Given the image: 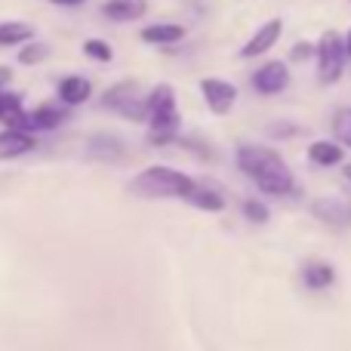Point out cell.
<instances>
[{
    "instance_id": "484cf974",
    "label": "cell",
    "mask_w": 351,
    "mask_h": 351,
    "mask_svg": "<svg viewBox=\"0 0 351 351\" xmlns=\"http://www.w3.org/2000/svg\"><path fill=\"white\" fill-rule=\"evenodd\" d=\"M10 84H12V68L0 65V90H3V86H10Z\"/></svg>"
},
{
    "instance_id": "7c38bea8",
    "label": "cell",
    "mask_w": 351,
    "mask_h": 351,
    "mask_svg": "<svg viewBox=\"0 0 351 351\" xmlns=\"http://www.w3.org/2000/svg\"><path fill=\"white\" fill-rule=\"evenodd\" d=\"M90 93H93V84L86 77H80V74H71V77L59 80V99L68 105V108L84 105L86 99H90Z\"/></svg>"
},
{
    "instance_id": "3957f363",
    "label": "cell",
    "mask_w": 351,
    "mask_h": 351,
    "mask_svg": "<svg viewBox=\"0 0 351 351\" xmlns=\"http://www.w3.org/2000/svg\"><path fill=\"white\" fill-rule=\"evenodd\" d=\"M197 188V182L191 176L173 170V167H148L139 176L130 179V191L139 197H182L188 200V194Z\"/></svg>"
},
{
    "instance_id": "e0dca14e",
    "label": "cell",
    "mask_w": 351,
    "mask_h": 351,
    "mask_svg": "<svg viewBox=\"0 0 351 351\" xmlns=\"http://www.w3.org/2000/svg\"><path fill=\"white\" fill-rule=\"evenodd\" d=\"M34 40V28L28 22H0V47H22Z\"/></svg>"
},
{
    "instance_id": "5b68a950",
    "label": "cell",
    "mask_w": 351,
    "mask_h": 351,
    "mask_svg": "<svg viewBox=\"0 0 351 351\" xmlns=\"http://www.w3.org/2000/svg\"><path fill=\"white\" fill-rule=\"evenodd\" d=\"M102 105L105 108L121 111V114L130 117V121H148V105H145V99L136 93L133 84L111 86V90L102 96Z\"/></svg>"
},
{
    "instance_id": "7402d4cb",
    "label": "cell",
    "mask_w": 351,
    "mask_h": 351,
    "mask_svg": "<svg viewBox=\"0 0 351 351\" xmlns=\"http://www.w3.org/2000/svg\"><path fill=\"white\" fill-rule=\"evenodd\" d=\"M333 133L339 136L342 145H348V148H351V108L336 111V117H333Z\"/></svg>"
},
{
    "instance_id": "cb8c5ba5",
    "label": "cell",
    "mask_w": 351,
    "mask_h": 351,
    "mask_svg": "<svg viewBox=\"0 0 351 351\" xmlns=\"http://www.w3.org/2000/svg\"><path fill=\"white\" fill-rule=\"evenodd\" d=\"M243 216L250 219V222H268V206L259 204V200H243Z\"/></svg>"
},
{
    "instance_id": "4316f807",
    "label": "cell",
    "mask_w": 351,
    "mask_h": 351,
    "mask_svg": "<svg viewBox=\"0 0 351 351\" xmlns=\"http://www.w3.org/2000/svg\"><path fill=\"white\" fill-rule=\"evenodd\" d=\"M49 3H56V6H80L84 0H49Z\"/></svg>"
},
{
    "instance_id": "44dd1931",
    "label": "cell",
    "mask_w": 351,
    "mask_h": 351,
    "mask_svg": "<svg viewBox=\"0 0 351 351\" xmlns=\"http://www.w3.org/2000/svg\"><path fill=\"white\" fill-rule=\"evenodd\" d=\"M90 152L96 154V158H117V154H123V145L108 139V136H96V139L90 142Z\"/></svg>"
},
{
    "instance_id": "30bf717a",
    "label": "cell",
    "mask_w": 351,
    "mask_h": 351,
    "mask_svg": "<svg viewBox=\"0 0 351 351\" xmlns=\"http://www.w3.org/2000/svg\"><path fill=\"white\" fill-rule=\"evenodd\" d=\"M311 213L327 225H336V228H346L351 222V204L346 197H321L311 204Z\"/></svg>"
},
{
    "instance_id": "603a6c76",
    "label": "cell",
    "mask_w": 351,
    "mask_h": 351,
    "mask_svg": "<svg viewBox=\"0 0 351 351\" xmlns=\"http://www.w3.org/2000/svg\"><path fill=\"white\" fill-rule=\"evenodd\" d=\"M84 53L90 56V59H96V62H111L114 59V49H111L105 40H96V37L84 40Z\"/></svg>"
},
{
    "instance_id": "ffe728a7",
    "label": "cell",
    "mask_w": 351,
    "mask_h": 351,
    "mask_svg": "<svg viewBox=\"0 0 351 351\" xmlns=\"http://www.w3.org/2000/svg\"><path fill=\"white\" fill-rule=\"evenodd\" d=\"M47 56H49V47H47V43L28 40V43H22V47H19V65H40Z\"/></svg>"
},
{
    "instance_id": "5bb4252c",
    "label": "cell",
    "mask_w": 351,
    "mask_h": 351,
    "mask_svg": "<svg viewBox=\"0 0 351 351\" xmlns=\"http://www.w3.org/2000/svg\"><path fill=\"white\" fill-rule=\"evenodd\" d=\"M68 111H59L53 108V105H40V108H34L31 114H25L22 127L25 130H56L62 121H65Z\"/></svg>"
},
{
    "instance_id": "f1b7e54d",
    "label": "cell",
    "mask_w": 351,
    "mask_h": 351,
    "mask_svg": "<svg viewBox=\"0 0 351 351\" xmlns=\"http://www.w3.org/2000/svg\"><path fill=\"white\" fill-rule=\"evenodd\" d=\"M346 179H348V182H351V164H348V167H346Z\"/></svg>"
},
{
    "instance_id": "ac0fdd59",
    "label": "cell",
    "mask_w": 351,
    "mask_h": 351,
    "mask_svg": "<svg viewBox=\"0 0 351 351\" xmlns=\"http://www.w3.org/2000/svg\"><path fill=\"white\" fill-rule=\"evenodd\" d=\"M188 204L204 210V213H222L225 210V197L216 191V188H206V185L194 188V191L188 194Z\"/></svg>"
},
{
    "instance_id": "4fadbf2b",
    "label": "cell",
    "mask_w": 351,
    "mask_h": 351,
    "mask_svg": "<svg viewBox=\"0 0 351 351\" xmlns=\"http://www.w3.org/2000/svg\"><path fill=\"white\" fill-rule=\"evenodd\" d=\"M142 40L154 43V47H173V43L185 40V28L173 22H158V25H148L142 28Z\"/></svg>"
},
{
    "instance_id": "6da1fadb",
    "label": "cell",
    "mask_w": 351,
    "mask_h": 351,
    "mask_svg": "<svg viewBox=\"0 0 351 351\" xmlns=\"http://www.w3.org/2000/svg\"><path fill=\"white\" fill-rule=\"evenodd\" d=\"M237 167L256 182V188L274 197H287L296 191V179H293L290 167L284 164L278 152L265 145H241L237 148Z\"/></svg>"
},
{
    "instance_id": "7a4b0ae2",
    "label": "cell",
    "mask_w": 351,
    "mask_h": 351,
    "mask_svg": "<svg viewBox=\"0 0 351 351\" xmlns=\"http://www.w3.org/2000/svg\"><path fill=\"white\" fill-rule=\"evenodd\" d=\"M148 105V142L152 145H170L179 136V102L170 84L154 86L145 96Z\"/></svg>"
},
{
    "instance_id": "d4e9b609",
    "label": "cell",
    "mask_w": 351,
    "mask_h": 351,
    "mask_svg": "<svg viewBox=\"0 0 351 351\" xmlns=\"http://www.w3.org/2000/svg\"><path fill=\"white\" fill-rule=\"evenodd\" d=\"M311 56H317V47H311V43H296L293 53H290V59L293 62H305V59H311Z\"/></svg>"
},
{
    "instance_id": "ba28073f",
    "label": "cell",
    "mask_w": 351,
    "mask_h": 351,
    "mask_svg": "<svg viewBox=\"0 0 351 351\" xmlns=\"http://www.w3.org/2000/svg\"><path fill=\"white\" fill-rule=\"evenodd\" d=\"M280 34H284V22H280V19H268V22L259 25V31H256V34L243 43L241 56H243V59H259V56H265L268 49L280 40Z\"/></svg>"
},
{
    "instance_id": "83f0119b",
    "label": "cell",
    "mask_w": 351,
    "mask_h": 351,
    "mask_svg": "<svg viewBox=\"0 0 351 351\" xmlns=\"http://www.w3.org/2000/svg\"><path fill=\"white\" fill-rule=\"evenodd\" d=\"M346 49H348V59H351V31L346 34Z\"/></svg>"
},
{
    "instance_id": "8fae6325",
    "label": "cell",
    "mask_w": 351,
    "mask_h": 351,
    "mask_svg": "<svg viewBox=\"0 0 351 351\" xmlns=\"http://www.w3.org/2000/svg\"><path fill=\"white\" fill-rule=\"evenodd\" d=\"M102 12L111 22H136L148 12V0H105Z\"/></svg>"
},
{
    "instance_id": "8992f818",
    "label": "cell",
    "mask_w": 351,
    "mask_h": 351,
    "mask_svg": "<svg viewBox=\"0 0 351 351\" xmlns=\"http://www.w3.org/2000/svg\"><path fill=\"white\" fill-rule=\"evenodd\" d=\"M200 93H204V102L213 114H228L237 102V86L222 77H204L200 80Z\"/></svg>"
},
{
    "instance_id": "9a60e30c",
    "label": "cell",
    "mask_w": 351,
    "mask_h": 351,
    "mask_svg": "<svg viewBox=\"0 0 351 351\" xmlns=\"http://www.w3.org/2000/svg\"><path fill=\"white\" fill-rule=\"evenodd\" d=\"M333 280H336V271L327 262H308V265L302 268V284L308 287V290H327Z\"/></svg>"
},
{
    "instance_id": "9c48e42d",
    "label": "cell",
    "mask_w": 351,
    "mask_h": 351,
    "mask_svg": "<svg viewBox=\"0 0 351 351\" xmlns=\"http://www.w3.org/2000/svg\"><path fill=\"white\" fill-rule=\"evenodd\" d=\"M37 145V139L31 136V130L25 127H6L0 133V160L19 158V154H28Z\"/></svg>"
},
{
    "instance_id": "277c9868",
    "label": "cell",
    "mask_w": 351,
    "mask_h": 351,
    "mask_svg": "<svg viewBox=\"0 0 351 351\" xmlns=\"http://www.w3.org/2000/svg\"><path fill=\"white\" fill-rule=\"evenodd\" d=\"M346 37H339L336 31H324L317 40V77H321V84H336L346 71Z\"/></svg>"
},
{
    "instance_id": "2e32d148",
    "label": "cell",
    "mask_w": 351,
    "mask_h": 351,
    "mask_svg": "<svg viewBox=\"0 0 351 351\" xmlns=\"http://www.w3.org/2000/svg\"><path fill=\"white\" fill-rule=\"evenodd\" d=\"M22 121H25L22 96L0 90V123H6V127H22Z\"/></svg>"
},
{
    "instance_id": "d6986e66",
    "label": "cell",
    "mask_w": 351,
    "mask_h": 351,
    "mask_svg": "<svg viewBox=\"0 0 351 351\" xmlns=\"http://www.w3.org/2000/svg\"><path fill=\"white\" fill-rule=\"evenodd\" d=\"M308 158L317 167H336V164H342V148L336 142H315L308 148Z\"/></svg>"
},
{
    "instance_id": "52a82bcc",
    "label": "cell",
    "mask_w": 351,
    "mask_h": 351,
    "mask_svg": "<svg viewBox=\"0 0 351 351\" xmlns=\"http://www.w3.org/2000/svg\"><path fill=\"white\" fill-rule=\"evenodd\" d=\"M250 80H253V90L259 96H278L290 84V71H287L284 62H265L262 68H256Z\"/></svg>"
}]
</instances>
